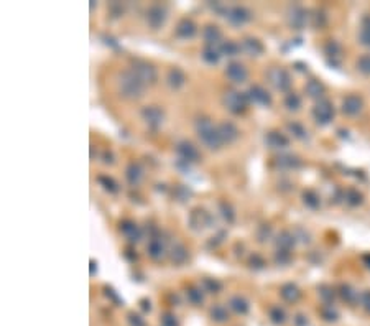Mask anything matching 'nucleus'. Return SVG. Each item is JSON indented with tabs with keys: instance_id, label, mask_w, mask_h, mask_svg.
Returning a JSON list of instances; mask_svg holds the SVG:
<instances>
[{
	"instance_id": "nucleus-51",
	"label": "nucleus",
	"mask_w": 370,
	"mask_h": 326,
	"mask_svg": "<svg viewBox=\"0 0 370 326\" xmlns=\"http://www.w3.org/2000/svg\"><path fill=\"white\" fill-rule=\"evenodd\" d=\"M109 12H111V15L114 17V19H119V17L124 14V7H122L119 2H112L109 3Z\"/></svg>"
},
{
	"instance_id": "nucleus-28",
	"label": "nucleus",
	"mask_w": 370,
	"mask_h": 326,
	"mask_svg": "<svg viewBox=\"0 0 370 326\" xmlns=\"http://www.w3.org/2000/svg\"><path fill=\"white\" fill-rule=\"evenodd\" d=\"M304 91H306L308 97L317 99V101H321V99H323V96H324L326 88H324V84H323L321 81H317V79H310V81L306 82V86H304Z\"/></svg>"
},
{
	"instance_id": "nucleus-7",
	"label": "nucleus",
	"mask_w": 370,
	"mask_h": 326,
	"mask_svg": "<svg viewBox=\"0 0 370 326\" xmlns=\"http://www.w3.org/2000/svg\"><path fill=\"white\" fill-rule=\"evenodd\" d=\"M166 19H168V10L165 5H160V3H155V5H150L147 8L145 12V21H147V27L150 30H160L166 23Z\"/></svg>"
},
{
	"instance_id": "nucleus-31",
	"label": "nucleus",
	"mask_w": 370,
	"mask_h": 326,
	"mask_svg": "<svg viewBox=\"0 0 370 326\" xmlns=\"http://www.w3.org/2000/svg\"><path fill=\"white\" fill-rule=\"evenodd\" d=\"M186 298H188V302L193 307H201L204 302L203 288H199V287H188L186 288Z\"/></svg>"
},
{
	"instance_id": "nucleus-1",
	"label": "nucleus",
	"mask_w": 370,
	"mask_h": 326,
	"mask_svg": "<svg viewBox=\"0 0 370 326\" xmlns=\"http://www.w3.org/2000/svg\"><path fill=\"white\" fill-rule=\"evenodd\" d=\"M147 86L138 79L132 69H125L117 76V91L124 99L129 101H137L145 94Z\"/></svg>"
},
{
	"instance_id": "nucleus-56",
	"label": "nucleus",
	"mask_w": 370,
	"mask_h": 326,
	"mask_svg": "<svg viewBox=\"0 0 370 326\" xmlns=\"http://www.w3.org/2000/svg\"><path fill=\"white\" fill-rule=\"evenodd\" d=\"M104 290H106V295L109 298H112L114 302H117V303H120V298H119V295L115 293V290L112 288V287H104Z\"/></svg>"
},
{
	"instance_id": "nucleus-48",
	"label": "nucleus",
	"mask_w": 370,
	"mask_h": 326,
	"mask_svg": "<svg viewBox=\"0 0 370 326\" xmlns=\"http://www.w3.org/2000/svg\"><path fill=\"white\" fill-rule=\"evenodd\" d=\"M273 260H275L277 265H288L291 262V252L290 250H283V249H277L275 255H273Z\"/></svg>"
},
{
	"instance_id": "nucleus-47",
	"label": "nucleus",
	"mask_w": 370,
	"mask_h": 326,
	"mask_svg": "<svg viewBox=\"0 0 370 326\" xmlns=\"http://www.w3.org/2000/svg\"><path fill=\"white\" fill-rule=\"evenodd\" d=\"M310 19H311V23L314 28H323L326 25V21H328V17H326L323 10H314L313 12V15H310Z\"/></svg>"
},
{
	"instance_id": "nucleus-37",
	"label": "nucleus",
	"mask_w": 370,
	"mask_h": 326,
	"mask_svg": "<svg viewBox=\"0 0 370 326\" xmlns=\"http://www.w3.org/2000/svg\"><path fill=\"white\" fill-rule=\"evenodd\" d=\"M272 236H273V228H272V224H268V223L260 224L259 228H257V231H255V237H257V241H259L260 244H265L267 241H270Z\"/></svg>"
},
{
	"instance_id": "nucleus-14",
	"label": "nucleus",
	"mask_w": 370,
	"mask_h": 326,
	"mask_svg": "<svg viewBox=\"0 0 370 326\" xmlns=\"http://www.w3.org/2000/svg\"><path fill=\"white\" fill-rule=\"evenodd\" d=\"M217 132H219V137L224 145H230L240 137V130L230 120H222V122L217 124Z\"/></svg>"
},
{
	"instance_id": "nucleus-39",
	"label": "nucleus",
	"mask_w": 370,
	"mask_h": 326,
	"mask_svg": "<svg viewBox=\"0 0 370 326\" xmlns=\"http://www.w3.org/2000/svg\"><path fill=\"white\" fill-rule=\"evenodd\" d=\"M286 129H288L291 135H293L295 138H298V140H308V137H310L308 135L306 127H304L303 124H299V122H288Z\"/></svg>"
},
{
	"instance_id": "nucleus-2",
	"label": "nucleus",
	"mask_w": 370,
	"mask_h": 326,
	"mask_svg": "<svg viewBox=\"0 0 370 326\" xmlns=\"http://www.w3.org/2000/svg\"><path fill=\"white\" fill-rule=\"evenodd\" d=\"M194 130L196 135L201 140L204 147L209 150H219L224 143H222L219 132H217V125L212 124V120L206 115H201L194 120Z\"/></svg>"
},
{
	"instance_id": "nucleus-60",
	"label": "nucleus",
	"mask_w": 370,
	"mask_h": 326,
	"mask_svg": "<svg viewBox=\"0 0 370 326\" xmlns=\"http://www.w3.org/2000/svg\"><path fill=\"white\" fill-rule=\"evenodd\" d=\"M97 273V262L95 260H91V275Z\"/></svg>"
},
{
	"instance_id": "nucleus-58",
	"label": "nucleus",
	"mask_w": 370,
	"mask_h": 326,
	"mask_svg": "<svg viewBox=\"0 0 370 326\" xmlns=\"http://www.w3.org/2000/svg\"><path fill=\"white\" fill-rule=\"evenodd\" d=\"M362 303H364V307L370 311V292H365L362 295Z\"/></svg>"
},
{
	"instance_id": "nucleus-62",
	"label": "nucleus",
	"mask_w": 370,
	"mask_h": 326,
	"mask_svg": "<svg viewBox=\"0 0 370 326\" xmlns=\"http://www.w3.org/2000/svg\"><path fill=\"white\" fill-rule=\"evenodd\" d=\"M94 156H95V147L91 145V160H94Z\"/></svg>"
},
{
	"instance_id": "nucleus-45",
	"label": "nucleus",
	"mask_w": 370,
	"mask_h": 326,
	"mask_svg": "<svg viewBox=\"0 0 370 326\" xmlns=\"http://www.w3.org/2000/svg\"><path fill=\"white\" fill-rule=\"evenodd\" d=\"M203 285V290L207 293H219L222 290V284L217 279H211V277H206V279H203L201 282Z\"/></svg>"
},
{
	"instance_id": "nucleus-49",
	"label": "nucleus",
	"mask_w": 370,
	"mask_h": 326,
	"mask_svg": "<svg viewBox=\"0 0 370 326\" xmlns=\"http://www.w3.org/2000/svg\"><path fill=\"white\" fill-rule=\"evenodd\" d=\"M357 69H359L362 75L370 76V55H362L359 59H357Z\"/></svg>"
},
{
	"instance_id": "nucleus-53",
	"label": "nucleus",
	"mask_w": 370,
	"mask_h": 326,
	"mask_svg": "<svg viewBox=\"0 0 370 326\" xmlns=\"http://www.w3.org/2000/svg\"><path fill=\"white\" fill-rule=\"evenodd\" d=\"M101 158H102L104 165H114L115 163V156H114V153H112V150H109V149L102 152Z\"/></svg>"
},
{
	"instance_id": "nucleus-63",
	"label": "nucleus",
	"mask_w": 370,
	"mask_h": 326,
	"mask_svg": "<svg viewBox=\"0 0 370 326\" xmlns=\"http://www.w3.org/2000/svg\"><path fill=\"white\" fill-rule=\"evenodd\" d=\"M364 262H365V265H367V267L370 268V255H365V257H364Z\"/></svg>"
},
{
	"instance_id": "nucleus-42",
	"label": "nucleus",
	"mask_w": 370,
	"mask_h": 326,
	"mask_svg": "<svg viewBox=\"0 0 370 326\" xmlns=\"http://www.w3.org/2000/svg\"><path fill=\"white\" fill-rule=\"evenodd\" d=\"M209 315H211V320L217 321V323L229 320V311L224 305H214L211 308V311H209Z\"/></svg>"
},
{
	"instance_id": "nucleus-10",
	"label": "nucleus",
	"mask_w": 370,
	"mask_h": 326,
	"mask_svg": "<svg viewBox=\"0 0 370 326\" xmlns=\"http://www.w3.org/2000/svg\"><path fill=\"white\" fill-rule=\"evenodd\" d=\"M313 117L317 125H328L334 117V106L328 99H321L313 107Z\"/></svg>"
},
{
	"instance_id": "nucleus-8",
	"label": "nucleus",
	"mask_w": 370,
	"mask_h": 326,
	"mask_svg": "<svg viewBox=\"0 0 370 326\" xmlns=\"http://www.w3.org/2000/svg\"><path fill=\"white\" fill-rule=\"evenodd\" d=\"M175 150H176L178 158H180L181 162H185V163H188V165L201 162V152L198 150V147H196L193 142L180 140V142L176 143Z\"/></svg>"
},
{
	"instance_id": "nucleus-46",
	"label": "nucleus",
	"mask_w": 370,
	"mask_h": 326,
	"mask_svg": "<svg viewBox=\"0 0 370 326\" xmlns=\"http://www.w3.org/2000/svg\"><path fill=\"white\" fill-rule=\"evenodd\" d=\"M249 267L254 268V270H263V268L267 267V260L263 259L262 254L254 252V254L249 255Z\"/></svg>"
},
{
	"instance_id": "nucleus-18",
	"label": "nucleus",
	"mask_w": 370,
	"mask_h": 326,
	"mask_svg": "<svg viewBox=\"0 0 370 326\" xmlns=\"http://www.w3.org/2000/svg\"><path fill=\"white\" fill-rule=\"evenodd\" d=\"M147 254L148 257L155 262L162 260L165 255H166V246H165V241L162 236H156V237H150L147 244Z\"/></svg>"
},
{
	"instance_id": "nucleus-20",
	"label": "nucleus",
	"mask_w": 370,
	"mask_h": 326,
	"mask_svg": "<svg viewBox=\"0 0 370 326\" xmlns=\"http://www.w3.org/2000/svg\"><path fill=\"white\" fill-rule=\"evenodd\" d=\"M203 40L206 43V46H212V48H219L222 40V32L221 28L214 23H207L204 25L203 28Z\"/></svg>"
},
{
	"instance_id": "nucleus-29",
	"label": "nucleus",
	"mask_w": 370,
	"mask_h": 326,
	"mask_svg": "<svg viewBox=\"0 0 370 326\" xmlns=\"http://www.w3.org/2000/svg\"><path fill=\"white\" fill-rule=\"evenodd\" d=\"M217 210H219V214L225 223L234 224V221H236V211H234V206L227 199H221V201L217 203Z\"/></svg>"
},
{
	"instance_id": "nucleus-26",
	"label": "nucleus",
	"mask_w": 370,
	"mask_h": 326,
	"mask_svg": "<svg viewBox=\"0 0 370 326\" xmlns=\"http://www.w3.org/2000/svg\"><path fill=\"white\" fill-rule=\"evenodd\" d=\"M275 165L280 170H296V168L301 165L299 158L296 155L291 153H280L275 158Z\"/></svg>"
},
{
	"instance_id": "nucleus-22",
	"label": "nucleus",
	"mask_w": 370,
	"mask_h": 326,
	"mask_svg": "<svg viewBox=\"0 0 370 326\" xmlns=\"http://www.w3.org/2000/svg\"><path fill=\"white\" fill-rule=\"evenodd\" d=\"M168 257L171 260L173 265L176 267H181L189 260V250L186 249V246H183L181 242H175L168 250Z\"/></svg>"
},
{
	"instance_id": "nucleus-38",
	"label": "nucleus",
	"mask_w": 370,
	"mask_h": 326,
	"mask_svg": "<svg viewBox=\"0 0 370 326\" xmlns=\"http://www.w3.org/2000/svg\"><path fill=\"white\" fill-rule=\"evenodd\" d=\"M193 196V190L186 185H176L175 190H173V198L180 203H186L189 201V198Z\"/></svg>"
},
{
	"instance_id": "nucleus-36",
	"label": "nucleus",
	"mask_w": 370,
	"mask_h": 326,
	"mask_svg": "<svg viewBox=\"0 0 370 326\" xmlns=\"http://www.w3.org/2000/svg\"><path fill=\"white\" fill-rule=\"evenodd\" d=\"M97 183L102 186L104 190L107 191V193H111V194H117L119 193V183L114 180L112 176H109V175H99L97 176Z\"/></svg>"
},
{
	"instance_id": "nucleus-25",
	"label": "nucleus",
	"mask_w": 370,
	"mask_h": 326,
	"mask_svg": "<svg viewBox=\"0 0 370 326\" xmlns=\"http://www.w3.org/2000/svg\"><path fill=\"white\" fill-rule=\"evenodd\" d=\"M362 109H364V102H362V99H360L359 96L351 94V96H347V97H344V101H342V112L346 115L354 117L357 114H360V112H362Z\"/></svg>"
},
{
	"instance_id": "nucleus-32",
	"label": "nucleus",
	"mask_w": 370,
	"mask_h": 326,
	"mask_svg": "<svg viewBox=\"0 0 370 326\" xmlns=\"http://www.w3.org/2000/svg\"><path fill=\"white\" fill-rule=\"evenodd\" d=\"M229 307L230 310H234L236 313H240V315H245L249 311V302L245 298L240 297V295H234L229 300Z\"/></svg>"
},
{
	"instance_id": "nucleus-23",
	"label": "nucleus",
	"mask_w": 370,
	"mask_h": 326,
	"mask_svg": "<svg viewBox=\"0 0 370 326\" xmlns=\"http://www.w3.org/2000/svg\"><path fill=\"white\" fill-rule=\"evenodd\" d=\"M143 178H145V170H143L142 165L138 162H130L127 168H125V180H127V183L135 188V186L142 183Z\"/></svg>"
},
{
	"instance_id": "nucleus-5",
	"label": "nucleus",
	"mask_w": 370,
	"mask_h": 326,
	"mask_svg": "<svg viewBox=\"0 0 370 326\" xmlns=\"http://www.w3.org/2000/svg\"><path fill=\"white\" fill-rule=\"evenodd\" d=\"M267 79H268L270 84H272L277 91H280V93H288L290 88H291L290 73L281 66L270 68L268 73H267Z\"/></svg>"
},
{
	"instance_id": "nucleus-21",
	"label": "nucleus",
	"mask_w": 370,
	"mask_h": 326,
	"mask_svg": "<svg viewBox=\"0 0 370 326\" xmlns=\"http://www.w3.org/2000/svg\"><path fill=\"white\" fill-rule=\"evenodd\" d=\"M196 33H198V25L191 19H181L175 28V35L180 40H193Z\"/></svg>"
},
{
	"instance_id": "nucleus-30",
	"label": "nucleus",
	"mask_w": 370,
	"mask_h": 326,
	"mask_svg": "<svg viewBox=\"0 0 370 326\" xmlns=\"http://www.w3.org/2000/svg\"><path fill=\"white\" fill-rule=\"evenodd\" d=\"M219 51L222 56H227V58H234V56H237L239 53H240V43L234 41V40H224L221 43L219 46Z\"/></svg>"
},
{
	"instance_id": "nucleus-11",
	"label": "nucleus",
	"mask_w": 370,
	"mask_h": 326,
	"mask_svg": "<svg viewBox=\"0 0 370 326\" xmlns=\"http://www.w3.org/2000/svg\"><path fill=\"white\" fill-rule=\"evenodd\" d=\"M119 231L120 234L127 239L130 244H137L143 239V229L132 219H124L119 223Z\"/></svg>"
},
{
	"instance_id": "nucleus-17",
	"label": "nucleus",
	"mask_w": 370,
	"mask_h": 326,
	"mask_svg": "<svg viewBox=\"0 0 370 326\" xmlns=\"http://www.w3.org/2000/svg\"><path fill=\"white\" fill-rule=\"evenodd\" d=\"M240 50H242V53H245L247 56H250V58H259V56H262L265 53L263 43L260 41L259 38H255V37L242 38Z\"/></svg>"
},
{
	"instance_id": "nucleus-57",
	"label": "nucleus",
	"mask_w": 370,
	"mask_h": 326,
	"mask_svg": "<svg viewBox=\"0 0 370 326\" xmlns=\"http://www.w3.org/2000/svg\"><path fill=\"white\" fill-rule=\"evenodd\" d=\"M140 307H142V310H143V311H150V310H151V303H150V300L142 298V300H140Z\"/></svg>"
},
{
	"instance_id": "nucleus-55",
	"label": "nucleus",
	"mask_w": 370,
	"mask_h": 326,
	"mask_svg": "<svg viewBox=\"0 0 370 326\" xmlns=\"http://www.w3.org/2000/svg\"><path fill=\"white\" fill-rule=\"evenodd\" d=\"M162 323H163V326H178L176 316L171 315V313H165L163 318H162Z\"/></svg>"
},
{
	"instance_id": "nucleus-15",
	"label": "nucleus",
	"mask_w": 370,
	"mask_h": 326,
	"mask_svg": "<svg viewBox=\"0 0 370 326\" xmlns=\"http://www.w3.org/2000/svg\"><path fill=\"white\" fill-rule=\"evenodd\" d=\"M227 21L232 27H242V25H245L247 21H250L252 19V12L249 10V8L242 7V5H232L229 7L227 10Z\"/></svg>"
},
{
	"instance_id": "nucleus-35",
	"label": "nucleus",
	"mask_w": 370,
	"mask_h": 326,
	"mask_svg": "<svg viewBox=\"0 0 370 326\" xmlns=\"http://www.w3.org/2000/svg\"><path fill=\"white\" fill-rule=\"evenodd\" d=\"M221 51L219 48H212V46H204L203 53H201V58L204 63L207 64H217L221 61Z\"/></svg>"
},
{
	"instance_id": "nucleus-61",
	"label": "nucleus",
	"mask_w": 370,
	"mask_h": 326,
	"mask_svg": "<svg viewBox=\"0 0 370 326\" xmlns=\"http://www.w3.org/2000/svg\"><path fill=\"white\" fill-rule=\"evenodd\" d=\"M106 40H107V45H111V46H114V48L119 46V45H117V43H115L114 38H106Z\"/></svg>"
},
{
	"instance_id": "nucleus-24",
	"label": "nucleus",
	"mask_w": 370,
	"mask_h": 326,
	"mask_svg": "<svg viewBox=\"0 0 370 326\" xmlns=\"http://www.w3.org/2000/svg\"><path fill=\"white\" fill-rule=\"evenodd\" d=\"M265 143L272 150H283L290 145V138L285 134L278 132V130H272V132H268L265 135Z\"/></svg>"
},
{
	"instance_id": "nucleus-6",
	"label": "nucleus",
	"mask_w": 370,
	"mask_h": 326,
	"mask_svg": "<svg viewBox=\"0 0 370 326\" xmlns=\"http://www.w3.org/2000/svg\"><path fill=\"white\" fill-rule=\"evenodd\" d=\"M188 223L193 231L201 232V231H204V229L214 226V216H212L209 211L204 210V208H194V210H191V212H189Z\"/></svg>"
},
{
	"instance_id": "nucleus-40",
	"label": "nucleus",
	"mask_w": 370,
	"mask_h": 326,
	"mask_svg": "<svg viewBox=\"0 0 370 326\" xmlns=\"http://www.w3.org/2000/svg\"><path fill=\"white\" fill-rule=\"evenodd\" d=\"M344 199H346V203L349 204V206H359V204H362L364 201V196L360 191H357L354 188H349L344 191Z\"/></svg>"
},
{
	"instance_id": "nucleus-44",
	"label": "nucleus",
	"mask_w": 370,
	"mask_h": 326,
	"mask_svg": "<svg viewBox=\"0 0 370 326\" xmlns=\"http://www.w3.org/2000/svg\"><path fill=\"white\" fill-rule=\"evenodd\" d=\"M359 41L362 43L364 46L370 48V17H365L362 20V27H360V32H359Z\"/></svg>"
},
{
	"instance_id": "nucleus-19",
	"label": "nucleus",
	"mask_w": 370,
	"mask_h": 326,
	"mask_svg": "<svg viewBox=\"0 0 370 326\" xmlns=\"http://www.w3.org/2000/svg\"><path fill=\"white\" fill-rule=\"evenodd\" d=\"M186 81H188V76H186V73L183 71L181 68L178 66H173L168 69L166 73V84L168 88L171 91H180L183 86L186 84Z\"/></svg>"
},
{
	"instance_id": "nucleus-33",
	"label": "nucleus",
	"mask_w": 370,
	"mask_h": 326,
	"mask_svg": "<svg viewBox=\"0 0 370 326\" xmlns=\"http://www.w3.org/2000/svg\"><path fill=\"white\" fill-rule=\"evenodd\" d=\"M303 203H304V206L306 208H310V210H319L321 208V198H319V194L316 193V191H313V190H306L303 193Z\"/></svg>"
},
{
	"instance_id": "nucleus-50",
	"label": "nucleus",
	"mask_w": 370,
	"mask_h": 326,
	"mask_svg": "<svg viewBox=\"0 0 370 326\" xmlns=\"http://www.w3.org/2000/svg\"><path fill=\"white\" fill-rule=\"evenodd\" d=\"M270 318L277 325L285 323V311H283L280 307H273L272 310H270Z\"/></svg>"
},
{
	"instance_id": "nucleus-41",
	"label": "nucleus",
	"mask_w": 370,
	"mask_h": 326,
	"mask_svg": "<svg viewBox=\"0 0 370 326\" xmlns=\"http://www.w3.org/2000/svg\"><path fill=\"white\" fill-rule=\"evenodd\" d=\"M341 51H342V48H341V45H339L336 40H329L328 43H326V46H324V53L328 55V58L329 59L333 58V61H329L331 64L336 63L334 59L341 56Z\"/></svg>"
},
{
	"instance_id": "nucleus-13",
	"label": "nucleus",
	"mask_w": 370,
	"mask_h": 326,
	"mask_svg": "<svg viewBox=\"0 0 370 326\" xmlns=\"http://www.w3.org/2000/svg\"><path fill=\"white\" fill-rule=\"evenodd\" d=\"M247 96H249V101L254 102L255 106H260V107H270L272 106V94L268 93L263 86L260 84H254L250 86L249 91H247Z\"/></svg>"
},
{
	"instance_id": "nucleus-27",
	"label": "nucleus",
	"mask_w": 370,
	"mask_h": 326,
	"mask_svg": "<svg viewBox=\"0 0 370 326\" xmlns=\"http://www.w3.org/2000/svg\"><path fill=\"white\" fill-rule=\"evenodd\" d=\"M296 234L291 232V231H281L280 234L277 236L275 239V244H277V249H283V250H291L293 247L296 246Z\"/></svg>"
},
{
	"instance_id": "nucleus-3",
	"label": "nucleus",
	"mask_w": 370,
	"mask_h": 326,
	"mask_svg": "<svg viewBox=\"0 0 370 326\" xmlns=\"http://www.w3.org/2000/svg\"><path fill=\"white\" fill-rule=\"evenodd\" d=\"M249 96L247 93H240V91H227L224 96H222V104L227 109L230 114L234 115H240L249 109Z\"/></svg>"
},
{
	"instance_id": "nucleus-4",
	"label": "nucleus",
	"mask_w": 370,
	"mask_h": 326,
	"mask_svg": "<svg viewBox=\"0 0 370 326\" xmlns=\"http://www.w3.org/2000/svg\"><path fill=\"white\" fill-rule=\"evenodd\" d=\"M130 69H132L138 79L145 86H153L156 84V81H158V71H156V68L151 63L145 61V59H135Z\"/></svg>"
},
{
	"instance_id": "nucleus-52",
	"label": "nucleus",
	"mask_w": 370,
	"mask_h": 326,
	"mask_svg": "<svg viewBox=\"0 0 370 326\" xmlns=\"http://www.w3.org/2000/svg\"><path fill=\"white\" fill-rule=\"evenodd\" d=\"M341 295H342L344 300H347V302H352V300L357 297V293L351 288L349 285H342L341 287Z\"/></svg>"
},
{
	"instance_id": "nucleus-59",
	"label": "nucleus",
	"mask_w": 370,
	"mask_h": 326,
	"mask_svg": "<svg viewBox=\"0 0 370 326\" xmlns=\"http://www.w3.org/2000/svg\"><path fill=\"white\" fill-rule=\"evenodd\" d=\"M321 290H323V292H321V295H323L324 298H333L334 297V292L331 288H328V287H323Z\"/></svg>"
},
{
	"instance_id": "nucleus-34",
	"label": "nucleus",
	"mask_w": 370,
	"mask_h": 326,
	"mask_svg": "<svg viewBox=\"0 0 370 326\" xmlns=\"http://www.w3.org/2000/svg\"><path fill=\"white\" fill-rule=\"evenodd\" d=\"M280 295L286 302H296V300L301 297V292H299V288L295 284H285L281 287Z\"/></svg>"
},
{
	"instance_id": "nucleus-54",
	"label": "nucleus",
	"mask_w": 370,
	"mask_h": 326,
	"mask_svg": "<svg viewBox=\"0 0 370 326\" xmlns=\"http://www.w3.org/2000/svg\"><path fill=\"white\" fill-rule=\"evenodd\" d=\"M129 323L130 326H145V321L140 315H135V313H129Z\"/></svg>"
},
{
	"instance_id": "nucleus-9",
	"label": "nucleus",
	"mask_w": 370,
	"mask_h": 326,
	"mask_svg": "<svg viewBox=\"0 0 370 326\" xmlns=\"http://www.w3.org/2000/svg\"><path fill=\"white\" fill-rule=\"evenodd\" d=\"M142 120L148 125V129L158 130L165 122V112L158 106H145L140 111Z\"/></svg>"
},
{
	"instance_id": "nucleus-12",
	"label": "nucleus",
	"mask_w": 370,
	"mask_h": 326,
	"mask_svg": "<svg viewBox=\"0 0 370 326\" xmlns=\"http://www.w3.org/2000/svg\"><path fill=\"white\" fill-rule=\"evenodd\" d=\"M308 20H310V15H308V12L301 5H291L286 10V21H288V25L293 30L304 28Z\"/></svg>"
},
{
	"instance_id": "nucleus-16",
	"label": "nucleus",
	"mask_w": 370,
	"mask_h": 326,
	"mask_svg": "<svg viewBox=\"0 0 370 326\" xmlns=\"http://www.w3.org/2000/svg\"><path fill=\"white\" fill-rule=\"evenodd\" d=\"M225 76L234 84H243L247 81V77H249V71H247V68L242 63L229 61L227 66H225Z\"/></svg>"
},
{
	"instance_id": "nucleus-43",
	"label": "nucleus",
	"mask_w": 370,
	"mask_h": 326,
	"mask_svg": "<svg viewBox=\"0 0 370 326\" xmlns=\"http://www.w3.org/2000/svg\"><path fill=\"white\" fill-rule=\"evenodd\" d=\"M283 104H285V107L288 109V111H299V107H301V97H299L296 93H288L285 96V101H283Z\"/></svg>"
}]
</instances>
